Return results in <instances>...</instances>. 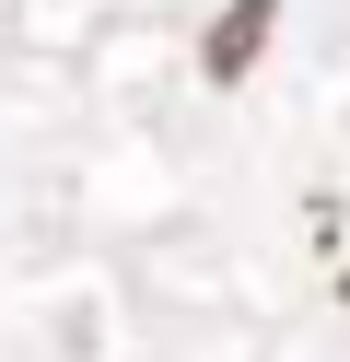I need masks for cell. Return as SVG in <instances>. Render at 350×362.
Returning a JSON list of instances; mask_svg holds the SVG:
<instances>
[{
  "mask_svg": "<svg viewBox=\"0 0 350 362\" xmlns=\"http://www.w3.org/2000/svg\"><path fill=\"white\" fill-rule=\"evenodd\" d=\"M245 47H269V0H233V12H222V35H210V82L245 71Z\"/></svg>",
  "mask_w": 350,
  "mask_h": 362,
  "instance_id": "cell-1",
  "label": "cell"
}]
</instances>
